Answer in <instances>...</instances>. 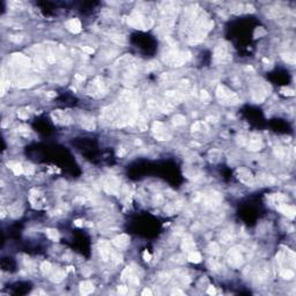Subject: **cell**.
Here are the masks:
<instances>
[{
	"label": "cell",
	"instance_id": "cell-1",
	"mask_svg": "<svg viewBox=\"0 0 296 296\" xmlns=\"http://www.w3.org/2000/svg\"><path fill=\"white\" fill-rule=\"evenodd\" d=\"M216 95L219 97V100L221 101V103H227V104H237L240 102V98L237 97V95L234 94L232 92H230L228 88H226L225 86H219L216 89Z\"/></svg>",
	"mask_w": 296,
	"mask_h": 296
},
{
	"label": "cell",
	"instance_id": "cell-2",
	"mask_svg": "<svg viewBox=\"0 0 296 296\" xmlns=\"http://www.w3.org/2000/svg\"><path fill=\"white\" fill-rule=\"evenodd\" d=\"M228 259H229V264L231 266H234V267H240L243 263V258L241 256V253H240V251H237L235 249L229 252Z\"/></svg>",
	"mask_w": 296,
	"mask_h": 296
},
{
	"label": "cell",
	"instance_id": "cell-3",
	"mask_svg": "<svg viewBox=\"0 0 296 296\" xmlns=\"http://www.w3.org/2000/svg\"><path fill=\"white\" fill-rule=\"evenodd\" d=\"M278 209L282 214L287 215L288 217H290V219H294V216H295V208L293 206L287 205V204H279L278 205Z\"/></svg>",
	"mask_w": 296,
	"mask_h": 296
},
{
	"label": "cell",
	"instance_id": "cell-4",
	"mask_svg": "<svg viewBox=\"0 0 296 296\" xmlns=\"http://www.w3.org/2000/svg\"><path fill=\"white\" fill-rule=\"evenodd\" d=\"M66 27L71 32L78 34V32L81 31V22L78 19H72V20L66 22Z\"/></svg>",
	"mask_w": 296,
	"mask_h": 296
},
{
	"label": "cell",
	"instance_id": "cell-5",
	"mask_svg": "<svg viewBox=\"0 0 296 296\" xmlns=\"http://www.w3.org/2000/svg\"><path fill=\"white\" fill-rule=\"evenodd\" d=\"M129 242H130V237H129L127 235H125V234L118 235V236H116V237L112 240V243H113L116 246H118V248L126 246V245L129 244Z\"/></svg>",
	"mask_w": 296,
	"mask_h": 296
},
{
	"label": "cell",
	"instance_id": "cell-6",
	"mask_svg": "<svg viewBox=\"0 0 296 296\" xmlns=\"http://www.w3.org/2000/svg\"><path fill=\"white\" fill-rule=\"evenodd\" d=\"M94 292V286L90 281H83L80 283V293L82 295H88Z\"/></svg>",
	"mask_w": 296,
	"mask_h": 296
},
{
	"label": "cell",
	"instance_id": "cell-7",
	"mask_svg": "<svg viewBox=\"0 0 296 296\" xmlns=\"http://www.w3.org/2000/svg\"><path fill=\"white\" fill-rule=\"evenodd\" d=\"M8 168L13 171L15 175H21V174H23L25 173V168L22 167V164L21 163H19V162H8Z\"/></svg>",
	"mask_w": 296,
	"mask_h": 296
},
{
	"label": "cell",
	"instance_id": "cell-8",
	"mask_svg": "<svg viewBox=\"0 0 296 296\" xmlns=\"http://www.w3.org/2000/svg\"><path fill=\"white\" fill-rule=\"evenodd\" d=\"M104 188L107 190V192H109V193H116L117 190H118V182L115 178H111V179H109L108 182L105 183Z\"/></svg>",
	"mask_w": 296,
	"mask_h": 296
},
{
	"label": "cell",
	"instance_id": "cell-9",
	"mask_svg": "<svg viewBox=\"0 0 296 296\" xmlns=\"http://www.w3.org/2000/svg\"><path fill=\"white\" fill-rule=\"evenodd\" d=\"M226 56H227V48L225 45H219L214 51V58L222 60Z\"/></svg>",
	"mask_w": 296,
	"mask_h": 296
},
{
	"label": "cell",
	"instance_id": "cell-10",
	"mask_svg": "<svg viewBox=\"0 0 296 296\" xmlns=\"http://www.w3.org/2000/svg\"><path fill=\"white\" fill-rule=\"evenodd\" d=\"M64 278H65V272H64L63 269H59L53 271V273H52V275H51V280L54 281V282H60Z\"/></svg>",
	"mask_w": 296,
	"mask_h": 296
},
{
	"label": "cell",
	"instance_id": "cell-11",
	"mask_svg": "<svg viewBox=\"0 0 296 296\" xmlns=\"http://www.w3.org/2000/svg\"><path fill=\"white\" fill-rule=\"evenodd\" d=\"M263 147V144L260 141L259 138H256V139H251L250 142H249V149L250 150H260Z\"/></svg>",
	"mask_w": 296,
	"mask_h": 296
},
{
	"label": "cell",
	"instance_id": "cell-12",
	"mask_svg": "<svg viewBox=\"0 0 296 296\" xmlns=\"http://www.w3.org/2000/svg\"><path fill=\"white\" fill-rule=\"evenodd\" d=\"M207 125L204 121H197L193 126H192V131L193 132H207Z\"/></svg>",
	"mask_w": 296,
	"mask_h": 296
},
{
	"label": "cell",
	"instance_id": "cell-13",
	"mask_svg": "<svg viewBox=\"0 0 296 296\" xmlns=\"http://www.w3.org/2000/svg\"><path fill=\"white\" fill-rule=\"evenodd\" d=\"M188 261L197 264V263H200V261H201V256H200V253H198V252H196V251H190V253H188Z\"/></svg>",
	"mask_w": 296,
	"mask_h": 296
},
{
	"label": "cell",
	"instance_id": "cell-14",
	"mask_svg": "<svg viewBox=\"0 0 296 296\" xmlns=\"http://www.w3.org/2000/svg\"><path fill=\"white\" fill-rule=\"evenodd\" d=\"M46 235H48V237H49L51 241H53V242H58V241H59V232H58L56 229H48V230H46Z\"/></svg>",
	"mask_w": 296,
	"mask_h": 296
},
{
	"label": "cell",
	"instance_id": "cell-15",
	"mask_svg": "<svg viewBox=\"0 0 296 296\" xmlns=\"http://www.w3.org/2000/svg\"><path fill=\"white\" fill-rule=\"evenodd\" d=\"M152 130L154 131V133H155V134H156V133H161V132H165V131H164V130H165V127H164L163 123H161V121H155V123L153 124Z\"/></svg>",
	"mask_w": 296,
	"mask_h": 296
},
{
	"label": "cell",
	"instance_id": "cell-16",
	"mask_svg": "<svg viewBox=\"0 0 296 296\" xmlns=\"http://www.w3.org/2000/svg\"><path fill=\"white\" fill-rule=\"evenodd\" d=\"M82 126L88 130V131H93L95 129V124H94V119L93 118H88V119H84L82 121Z\"/></svg>",
	"mask_w": 296,
	"mask_h": 296
},
{
	"label": "cell",
	"instance_id": "cell-17",
	"mask_svg": "<svg viewBox=\"0 0 296 296\" xmlns=\"http://www.w3.org/2000/svg\"><path fill=\"white\" fill-rule=\"evenodd\" d=\"M240 178H241V180H242L243 183H245V184H248V185H252V184H253V177L251 176V174H249V173H246L245 175H242V174H241Z\"/></svg>",
	"mask_w": 296,
	"mask_h": 296
},
{
	"label": "cell",
	"instance_id": "cell-18",
	"mask_svg": "<svg viewBox=\"0 0 296 296\" xmlns=\"http://www.w3.org/2000/svg\"><path fill=\"white\" fill-rule=\"evenodd\" d=\"M183 248L186 250V251H193V249H194V242L188 237L186 240H184V242H183Z\"/></svg>",
	"mask_w": 296,
	"mask_h": 296
},
{
	"label": "cell",
	"instance_id": "cell-19",
	"mask_svg": "<svg viewBox=\"0 0 296 296\" xmlns=\"http://www.w3.org/2000/svg\"><path fill=\"white\" fill-rule=\"evenodd\" d=\"M51 264L49 263V261H44V263H42V265H40V271H42V273L43 274H49L50 272H51Z\"/></svg>",
	"mask_w": 296,
	"mask_h": 296
},
{
	"label": "cell",
	"instance_id": "cell-20",
	"mask_svg": "<svg viewBox=\"0 0 296 296\" xmlns=\"http://www.w3.org/2000/svg\"><path fill=\"white\" fill-rule=\"evenodd\" d=\"M185 117L184 116H182V115H176L175 117L173 118V123L175 124V125H184L185 124Z\"/></svg>",
	"mask_w": 296,
	"mask_h": 296
},
{
	"label": "cell",
	"instance_id": "cell-21",
	"mask_svg": "<svg viewBox=\"0 0 296 296\" xmlns=\"http://www.w3.org/2000/svg\"><path fill=\"white\" fill-rule=\"evenodd\" d=\"M294 275H295V273L292 271V269H283L282 272H281V277H282L283 279H287V280H289V279H293L294 278Z\"/></svg>",
	"mask_w": 296,
	"mask_h": 296
},
{
	"label": "cell",
	"instance_id": "cell-22",
	"mask_svg": "<svg viewBox=\"0 0 296 296\" xmlns=\"http://www.w3.org/2000/svg\"><path fill=\"white\" fill-rule=\"evenodd\" d=\"M161 110L163 112H165V113H169V112H171L174 110V105L170 104L169 102H164L161 105Z\"/></svg>",
	"mask_w": 296,
	"mask_h": 296
},
{
	"label": "cell",
	"instance_id": "cell-23",
	"mask_svg": "<svg viewBox=\"0 0 296 296\" xmlns=\"http://www.w3.org/2000/svg\"><path fill=\"white\" fill-rule=\"evenodd\" d=\"M110 38H111V40H113L115 43H117V44H124L125 43V38L121 35H111Z\"/></svg>",
	"mask_w": 296,
	"mask_h": 296
},
{
	"label": "cell",
	"instance_id": "cell-24",
	"mask_svg": "<svg viewBox=\"0 0 296 296\" xmlns=\"http://www.w3.org/2000/svg\"><path fill=\"white\" fill-rule=\"evenodd\" d=\"M36 82V80H25V81H21V82H19V87L20 88H26V87H30V86H32L34 83Z\"/></svg>",
	"mask_w": 296,
	"mask_h": 296
},
{
	"label": "cell",
	"instance_id": "cell-25",
	"mask_svg": "<svg viewBox=\"0 0 296 296\" xmlns=\"http://www.w3.org/2000/svg\"><path fill=\"white\" fill-rule=\"evenodd\" d=\"M156 139L157 140H161V141H164V140H169L170 139V134H168L167 132H161V133H156L155 134Z\"/></svg>",
	"mask_w": 296,
	"mask_h": 296
},
{
	"label": "cell",
	"instance_id": "cell-26",
	"mask_svg": "<svg viewBox=\"0 0 296 296\" xmlns=\"http://www.w3.org/2000/svg\"><path fill=\"white\" fill-rule=\"evenodd\" d=\"M200 98H201L205 103H208V102L211 101V96L208 95V93H207L206 90H201V92H200Z\"/></svg>",
	"mask_w": 296,
	"mask_h": 296
},
{
	"label": "cell",
	"instance_id": "cell-27",
	"mask_svg": "<svg viewBox=\"0 0 296 296\" xmlns=\"http://www.w3.org/2000/svg\"><path fill=\"white\" fill-rule=\"evenodd\" d=\"M219 250H220V249H219V246H217L216 243H211V244H209V251L213 252L214 255H219V253H220Z\"/></svg>",
	"mask_w": 296,
	"mask_h": 296
},
{
	"label": "cell",
	"instance_id": "cell-28",
	"mask_svg": "<svg viewBox=\"0 0 296 296\" xmlns=\"http://www.w3.org/2000/svg\"><path fill=\"white\" fill-rule=\"evenodd\" d=\"M282 57L287 63H290V64H294V63H295V58H294V56H292V54H282Z\"/></svg>",
	"mask_w": 296,
	"mask_h": 296
},
{
	"label": "cell",
	"instance_id": "cell-29",
	"mask_svg": "<svg viewBox=\"0 0 296 296\" xmlns=\"http://www.w3.org/2000/svg\"><path fill=\"white\" fill-rule=\"evenodd\" d=\"M129 278H130L129 281H130V284H131V286H138V284H139V279H138L136 277H134V275H130Z\"/></svg>",
	"mask_w": 296,
	"mask_h": 296
},
{
	"label": "cell",
	"instance_id": "cell-30",
	"mask_svg": "<svg viewBox=\"0 0 296 296\" xmlns=\"http://www.w3.org/2000/svg\"><path fill=\"white\" fill-rule=\"evenodd\" d=\"M25 168V174H27V175H31L32 173H34V167L32 165H26V167H23Z\"/></svg>",
	"mask_w": 296,
	"mask_h": 296
},
{
	"label": "cell",
	"instance_id": "cell-31",
	"mask_svg": "<svg viewBox=\"0 0 296 296\" xmlns=\"http://www.w3.org/2000/svg\"><path fill=\"white\" fill-rule=\"evenodd\" d=\"M131 272H132V269L131 267H126V269L123 272V275H121V278L123 279H126V278H129L130 277V274H131Z\"/></svg>",
	"mask_w": 296,
	"mask_h": 296
},
{
	"label": "cell",
	"instance_id": "cell-32",
	"mask_svg": "<svg viewBox=\"0 0 296 296\" xmlns=\"http://www.w3.org/2000/svg\"><path fill=\"white\" fill-rule=\"evenodd\" d=\"M281 93L283 95H288V96H293L294 95V90L293 89H289V88H282Z\"/></svg>",
	"mask_w": 296,
	"mask_h": 296
},
{
	"label": "cell",
	"instance_id": "cell-33",
	"mask_svg": "<svg viewBox=\"0 0 296 296\" xmlns=\"http://www.w3.org/2000/svg\"><path fill=\"white\" fill-rule=\"evenodd\" d=\"M207 293L209 294V295H215L216 294V289L214 286H209L208 287V289H207Z\"/></svg>",
	"mask_w": 296,
	"mask_h": 296
},
{
	"label": "cell",
	"instance_id": "cell-34",
	"mask_svg": "<svg viewBox=\"0 0 296 296\" xmlns=\"http://www.w3.org/2000/svg\"><path fill=\"white\" fill-rule=\"evenodd\" d=\"M118 293H119L121 295H125V294L127 293V288L124 287V286H119V287H118Z\"/></svg>",
	"mask_w": 296,
	"mask_h": 296
},
{
	"label": "cell",
	"instance_id": "cell-35",
	"mask_svg": "<svg viewBox=\"0 0 296 296\" xmlns=\"http://www.w3.org/2000/svg\"><path fill=\"white\" fill-rule=\"evenodd\" d=\"M82 50L87 53H94V49L93 48H89V46H82Z\"/></svg>",
	"mask_w": 296,
	"mask_h": 296
},
{
	"label": "cell",
	"instance_id": "cell-36",
	"mask_svg": "<svg viewBox=\"0 0 296 296\" xmlns=\"http://www.w3.org/2000/svg\"><path fill=\"white\" fill-rule=\"evenodd\" d=\"M144 259L146 260V261H149L150 260V258H152V256H150V253H148V251H144Z\"/></svg>",
	"mask_w": 296,
	"mask_h": 296
},
{
	"label": "cell",
	"instance_id": "cell-37",
	"mask_svg": "<svg viewBox=\"0 0 296 296\" xmlns=\"http://www.w3.org/2000/svg\"><path fill=\"white\" fill-rule=\"evenodd\" d=\"M9 38H11V40L15 42V43H19V42H21V36H11Z\"/></svg>",
	"mask_w": 296,
	"mask_h": 296
},
{
	"label": "cell",
	"instance_id": "cell-38",
	"mask_svg": "<svg viewBox=\"0 0 296 296\" xmlns=\"http://www.w3.org/2000/svg\"><path fill=\"white\" fill-rule=\"evenodd\" d=\"M141 295H142V296H150V295H152V292H150V290H149V289H145V290H144V292H142V293H141Z\"/></svg>",
	"mask_w": 296,
	"mask_h": 296
},
{
	"label": "cell",
	"instance_id": "cell-39",
	"mask_svg": "<svg viewBox=\"0 0 296 296\" xmlns=\"http://www.w3.org/2000/svg\"><path fill=\"white\" fill-rule=\"evenodd\" d=\"M171 294H173V295H184V293H183L182 290H178V289L174 290V292H173Z\"/></svg>",
	"mask_w": 296,
	"mask_h": 296
},
{
	"label": "cell",
	"instance_id": "cell-40",
	"mask_svg": "<svg viewBox=\"0 0 296 296\" xmlns=\"http://www.w3.org/2000/svg\"><path fill=\"white\" fill-rule=\"evenodd\" d=\"M74 225H75L77 227H82V226H83V223H82L81 220H75V221H74Z\"/></svg>",
	"mask_w": 296,
	"mask_h": 296
},
{
	"label": "cell",
	"instance_id": "cell-41",
	"mask_svg": "<svg viewBox=\"0 0 296 296\" xmlns=\"http://www.w3.org/2000/svg\"><path fill=\"white\" fill-rule=\"evenodd\" d=\"M17 116H19L20 118H22V119H26V118H28V115H25V113H22V111H20V112L17 113Z\"/></svg>",
	"mask_w": 296,
	"mask_h": 296
},
{
	"label": "cell",
	"instance_id": "cell-42",
	"mask_svg": "<svg viewBox=\"0 0 296 296\" xmlns=\"http://www.w3.org/2000/svg\"><path fill=\"white\" fill-rule=\"evenodd\" d=\"M75 79H78V80L83 81V80H84V77H82V75H79V74H77V75H75Z\"/></svg>",
	"mask_w": 296,
	"mask_h": 296
},
{
	"label": "cell",
	"instance_id": "cell-43",
	"mask_svg": "<svg viewBox=\"0 0 296 296\" xmlns=\"http://www.w3.org/2000/svg\"><path fill=\"white\" fill-rule=\"evenodd\" d=\"M124 154H125V150H124V149H121V150L118 152V155H121V156H123Z\"/></svg>",
	"mask_w": 296,
	"mask_h": 296
},
{
	"label": "cell",
	"instance_id": "cell-44",
	"mask_svg": "<svg viewBox=\"0 0 296 296\" xmlns=\"http://www.w3.org/2000/svg\"><path fill=\"white\" fill-rule=\"evenodd\" d=\"M48 96H49V97H54V96H56V93H53V92H50V93L48 94Z\"/></svg>",
	"mask_w": 296,
	"mask_h": 296
},
{
	"label": "cell",
	"instance_id": "cell-45",
	"mask_svg": "<svg viewBox=\"0 0 296 296\" xmlns=\"http://www.w3.org/2000/svg\"><path fill=\"white\" fill-rule=\"evenodd\" d=\"M263 61H264V63H266V64H269V60L267 59V58H264V59H263Z\"/></svg>",
	"mask_w": 296,
	"mask_h": 296
}]
</instances>
